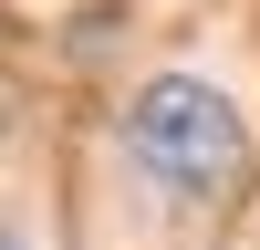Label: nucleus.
I'll use <instances>...</instances> for the list:
<instances>
[{"mask_svg":"<svg viewBox=\"0 0 260 250\" xmlns=\"http://www.w3.org/2000/svg\"><path fill=\"white\" fill-rule=\"evenodd\" d=\"M125 157H136L167 198H219V188L240 177V157H250V125H240V104H229L219 83L156 73L125 104Z\"/></svg>","mask_w":260,"mask_h":250,"instance_id":"obj_1","label":"nucleus"},{"mask_svg":"<svg viewBox=\"0 0 260 250\" xmlns=\"http://www.w3.org/2000/svg\"><path fill=\"white\" fill-rule=\"evenodd\" d=\"M0 250H31V240H21V229H0Z\"/></svg>","mask_w":260,"mask_h":250,"instance_id":"obj_2","label":"nucleus"}]
</instances>
